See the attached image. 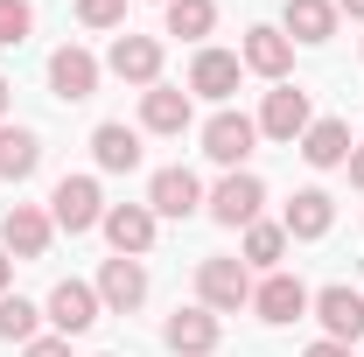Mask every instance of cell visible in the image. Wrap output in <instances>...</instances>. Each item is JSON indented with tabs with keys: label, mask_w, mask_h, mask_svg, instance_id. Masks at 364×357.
I'll return each instance as SVG.
<instances>
[{
	"label": "cell",
	"mask_w": 364,
	"mask_h": 357,
	"mask_svg": "<svg viewBox=\"0 0 364 357\" xmlns=\"http://www.w3.org/2000/svg\"><path fill=\"white\" fill-rule=\"evenodd\" d=\"M196 302L210 315H238L252 302V267L245 260H231V252H210L203 267H196Z\"/></svg>",
	"instance_id": "cell-1"
},
{
	"label": "cell",
	"mask_w": 364,
	"mask_h": 357,
	"mask_svg": "<svg viewBox=\"0 0 364 357\" xmlns=\"http://www.w3.org/2000/svg\"><path fill=\"white\" fill-rule=\"evenodd\" d=\"M49 224L56 231H70V238H85L105 224V196H98V176H63L49 189Z\"/></svg>",
	"instance_id": "cell-2"
},
{
	"label": "cell",
	"mask_w": 364,
	"mask_h": 357,
	"mask_svg": "<svg viewBox=\"0 0 364 357\" xmlns=\"http://www.w3.org/2000/svg\"><path fill=\"white\" fill-rule=\"evenodd\" d=\"M259 203H267V182L252 176V169H231L218 189H203V211L225 224V231H245V224H259Z\"/></svg>",
	"instance_id": "cell-3"
},
{
	"label": "cell",
	"mask_w": 364,
	"mask_h": 357,
	"mask_svg": "<svg viewBox=\"0 0 364 357\" xmlns=\"http://www.w3.org/2000/svg\"><path fill=\"white\" fill-rule=\"evenodd\" d=\"M252 147H259V119H245V112H231V105L203 119V154H210L225 176H231V169H245Z\"/></svg>",
	"instance_id": "cell-4"
},
{
	"label": "cell",
	"mask_w": 364,
	"mask_h": 357,
	"mask_svg": "<svg viewBox=\"0 0 364 357\" xmlns=\"http://www.w3.org/2000/svg\"><path fill=\"white\" fill-rule=\"evenodd\" d=\"M98 315H105V302H98V287H91V280H56V287H49V302H43V322L56 329V336H85Z\"/></svg>",
	"instance_id": "cell-5"
},
{
	"label": "cell",
	"mask_w": 364,
	"mask_h": 357,
	"mask_svg": "<svg viewBox=\"0 0 364 357\" xmlns=\"http://www.w3.org/2000/svg\"><path fill=\"white\" fill-rule=\"evenodd\" d=\"M98 78H105V63H98L85 43H63L49 56V91H56L63 105H85L91 91H98Z\"/></svg>",
	"instance_id": "cell-6"
},
{
	"label": "cell",
	"mask_w": 364,
	"mask_h": 357,
	"mask_svg": "<svg viewBox=\"0 0 364 357\" xmlns=\"http://www.w3.org/2000/svg\"><path fill=\"white\" fill-rule=\"evenodd\" d=\"M309 309H316V322H322L329 343H364V294H358V287L336 280V287H322Z\"/></svg>",
	"instance_id": "cell-7"
},
{
	"label": "cell",
	"mask_w": 364,
	"mask_h": 357,
	"mask_svg": "<svg viewBox=\"0 0 364 357\" xmlns=\"http://www.w3.org/2000/svg\"><path fill=\"white\" fill-rule=\"evenodd\" d=\"M49 238H56V224H49V211H36V203H14V211L0 218V252H7V260H43Z\"/></svg>",
	"instance_id": "cell-8"
},
{
	"label": "cell",
	"mask_w": 364,
	"mask_h": 357,
	"mask_svg": "<svg viewBox=\"0 0 364 357\" xmlns=\"http://www.w3.org/2000/svg\"><path fill=\"white\" fill-rule=\"evenodd\" d=\"M105 70L119 78V85H161V43L154 36H112V49H105Z\"/></svg>",
	"instance_id": "cell-9"
},
{
	"label": "cell",
	"mask_w": 364,
	"mask_h": 357,
	"mask_svg": "<svg viewBox=\"0 0 364 357\" xmlns=\"http://www.w3.org/2000/svg\"><path fill=\"white\" fill-rule=\"evenodd\" d=\"M238 63L252 70V78H267V85H287V70H294V43L280 36V28H245V43H238Z\"/></svg>",
	"instance_id": "cell-10"
},
{
	"label": "cell",
	"mask_w": 364,
	"mask_h": 357,
	"mask_svg": "<svg viewBox=\"0 0 364 357\" xmlns=\"http://www.w3.org/2000/svg\"><path fill=\"white\" fill-rule=\"evenodd\" d=\"M309 119H316V112H309V91H301V85H273L267 105H259V134H267V140H287V147L309 134Z\"/></svg>",
	"instance_id": "cell-11"
},
{
	"label": "cell",
	"mask_w": 364,
	"mask_h": 357,
	"mask_svg": "<svg viewBox=\"0 0 364 357\" xmlns=\"http://www.w3.org/2000/svg\"><path fill=\"white\" fill-rule=\"evenodd\" d=\"M161 343H168L176 357H210L218 343H225V322H218V315H210L203 302H196V309H176V315H168Z\"/></svg>",
	"instance_id": "cell-12"
},
{
	"label": "cell",
	"mask_w": 364,
	"mask_h": 357,
	"mask_svg": "<svg viewBox=\"0 0 364 357\" xmlns=\"http://www.w3.org/2000/svg\"><path fill=\"white\" fill-rule=\"evenodd\" d=\"M154 224H161V218H154L147 203H105V224H98V231L112 238L119 260H140V252L154 245Z\"/></svg>",
	"instance_id": "cell-13"
},
{
	"label": "cell",
	"mask_w": 364,
	"mask_h": 357,
	"mask_svg": "<svg viewBox=\"0 0 364 357\" xmlns=\"http://www.w3.org/2000/svg\"><path fill=\"white\" fill-rule=\"evenodd\" d=\"M147 211H154V218H196V211H203V182L189 176V169H154Z\"/></svg>",
	"instance_id": "cell-14"
},
{
	"label": "cell",
	"mask_w": 364,
	"mask_h": 357,
	"mask_svg": "<svg viewBox=\"0 0 364 357\" xmlns=\"http://www.w3.org/2000/svg\"><path fill=\"white\" fill-rule=\"evenodd\" d=\"M309 302H316V294H309L294 273H267V280L252 287V309H259V322H273V329H280V322H301Z\"/></svg>",
	"instance_id": "cell-15"
},
{
	"label": "cell",
	"mask_w": 364,
	"mask_h": 357,
	"mask_svg": "<svg viewBox=\"0 0 364 357\" xmlns=\"http://www.w3.org/2000/svg\"><path fill=\"white\" fill-rule=\"evenodd\" d=\"M98 302H105L112 315H134L140 302H147V267H140V260H119V252H112V260L98 267Z\"/></svg>",
	"instance_id": "cell-16"
},
{
	"label": "cell",
	"mask_w": 364,
	"mask_h": 357,
	"mask_svg": "<svg viewBox=\"0 0 364 357\" xmlns=\"http://www.w3.org/2000/svg\"><path fill=\"white\" fill-rule=\"evenodd\" d=\"M238 70H245V63H238L231 49H196V56H189V91L210 98V105H225L231 91H238Z\"/></svg>",
	"instance_id": "cell-17"
},
{
	"label": "cell",
	"mask_w": 364,
	"mask_h": 357,
	"mask_svg": "<svg viewBox=\"0 0 364 357\" xmlns=\"http://www.w3.org/2000/svg\"><path fill=\"white\" fill-rule=\"evenodd\" d=\"M189 119H196L189 91H176V85H147L140 91V127H147V134H189Z\"/></svg>",
	"instance_id": "cell-18"
},
{
	"label": "cell",
	"mask_w": 364,
	"mask_h": 357,
	"mask_svg": "<svg viewBox=\"0 0 364 357\" xmlns=\"http://www.w3.org/2000/svg\"><path fill=\"white\" fill-rule=\"evenodd\" d=\"M91 161H98L105 176H134V169H140V134L127 127V119L91 127Z\"/></svg>",
	"instance_id": "cell-19"
},
{
	"label": "cell",
	"mask_w": 364,
	"mask_h": 357,
	"mask_svg": "<svg viewBox=\"0 0 364 357\" xmlns=\"http://www.w3.org/2000/svg\"><path fill=\"white\" fill-rule=\"evenodd\" d=\"M329 224H336V196L329 189H294L287 196V218H280L287 238H329Z\"/></svg>",
	"instance_id": "cell-20"
},
{
	"label": "cell",
	"mask_w": 364,
	"mask_h": 357,
	"mask_svg": "<svg viewBox=\"0 0 364 357\" xmlns=\"http://www.w3.org/2000/svg\"><path fill=\"white\" fill-rule=\"evenodd\" d=\"M294 147H301V161H309V169H343L358 140H350L343 119H309V134L294 140Z\"/></svg>",
	"instance_id": "cell-21"
},
{
	"label": "cell",
	"mask_w": 364,
	"mask_h": 357,
	"mask_svg": "<svg viewBox=\"0 0 364 357\" xmlns=\"http://www.w3.org/2000/svg\"><path fill=\"white\" fill-rule=\"evenodd\" d=\"M280 36L287 43H329L336 36V0H287V14H280Z\"/></svg>",
	"instance_id": "cell-22"
},
{
	"label": "cell",
	"mask_w": 364,
	"mask_h": 357,
	"mask_svg": "<svg viewBox=\"0 0 364 357\" xmlns=\"http://www.w3.org/2000/svg\"><path fill=\"white\" fill-rule=\"evenodd\" d=\"M36 169H43L36 127H0V182H28Z\"/></svg>",
	"instance_id": "cell-23"
},
{
	"label": "cell",
	"mask_w": 364,
	"mask_h": 357,
	"mask_svg": "<svg viewBox=\"0 0 364 357\" xmlns=\"http://www.w3.org/2000/svg\"><path fill=\"white\" fill-rule=\"evenodd\" d=\"M210 28H218V0H168V36L203 43Z\"/></svg>",
	"instance_id": "cell-24"
},
{
	"label": "cell",
	"mask_w": 364,
	"mask_h": 357,
	"mask_svg": "<svg viewBox=\"0 0 364 357\" xmlns=\"http://www.w3.org/2000/svg\"><path fill=\"white\" fill-rule=\"evenodd\" d=\"M280 260H287V231L280 224H245V267H267V273H280Z\"/></svg>",
	"instance_id": "cell-25"
},
{
	"label": "cell",
	"mask_w": 364,
	"mask_h": 357,
	"mask_svg": "<svg viewBox=\"0 0 364 357\" xmlns=\"http://www.w3.org/2000/svg\"><path fill=\"white\" fill-rule=\"evenodd\" d=\"M0 336H7V343H36V336H43V309L21 302V294H0Z\"/></svg>",
	"instance_id": "cell-26"
},
{
	"label": "cell",
	"mask_w": 364,
	"mask_h": 357,
	"mask_svg": "<svg viewBox=\"0 0 364 357\" xmlns=\"http://www.w3.org/2000/svg\"><path fill=\"white\" fill-rule=\"evenodd\" d=\"M36 36V7L28 0H0V49H21Z\"/></svg>",
	"instance_id": "cell-27"
},
{
	"label": "cell",
	"mask_w": 364,
	"mask_h": 357,
	"mask_svg": "<svg viewBox=\"0 0 364 357\" xmlns=\"http://www.w3.org/2000/svg\"><path fill=\"white\" fill-rule=\"evenodd\" d=\"M77 21L85 28H119L127 21V0H77Z\"/></svg>",
	"instance_id": "cell-28"
},
{
	"label": "cell",
	"mask_w": 364,
	"mask_h": 357,
	"mask_svg": "<svg viewBox=\"0 0 364 357\" xmlns=\"http://www.w3.org/2000/svg\"><path fill=\"white\" fill-rule=\"evenodd\" d=\"M21 357H70V336H36V343H21Z\"/></svg>",
	"instance_id": "cell-29"
},
{
	"label": "cell",
	"mask_w": 364,
	"mask_h": 357,
	"mask_svg": "<svg viewBox=\"0 0 364 357\" xmlns=\"http://www.w3.org/2000/svg\"><path fill=\"white\" fill-rule=\"evenodd\" d=\"M301 357H350V343H329V336H322V343H309Z\"/></svg>",
	"instance_id": "cell-30"
},
{
	"label": "cell",
	"mask_w": 364,
	"mask_h": 357,
	"mask_svg": "<svg viewBox=\"0 0 364 357\" xmlns=\"http://www.w3.org/2000/svg\"><path fill=\"white\" fill-rule=\"evenodd\" d=\"M343 169H350V189H364V147H350V161H343Z\"/></svg>",
	"instance_id": "cell-31"
},
{
	"label": "cell",
	"mask_w": 364,
	"mask_h": 357,
	"mask_svg": "<svg viewBox=\"0 0 364 357\" xmlns=\"http://www.w3.org/2000/svg\"><path fill=\"white\" fill-rule=\"evenodd\" d=\"M336 14H350V21H364V0H336Z\"/></svg>",
	"instance_id": "cell-32"
},
{
	"label": "cell",
	"mask_w": 364,
	"mask_h": 357,
	"mask_svg": "<svg viewBox=\"0 0 364 357\" xmlns=\"http://www.w3.org/2000/svg\"><path fill=\"white\" fill-rule=\"evenodd\" d=\"M7 280H14V260H7V252H0V294H7Z\"/></svg>",
	"instance_id": "cell-33"
},
{
	"label": "cell",
	"mask_w": 364,
	"mask_h": 357,
	"mask_svg": "<svg viewBox=\"0 0 364 357\" xmlns=\"http://www.w3.org/2000/svg\"><path fill=\"white\" fill-rule=\"evenodd\" d=\"M7 98H14V91H7V78H0V112H7Z\"/></svg>",
	"instance_id": "cell-34"
},
{
	"label": "cell",
	"mask_w": 364,
	"mask_h": 357,
	"mask_svg": "<svg viewBox=\"0 0 364 357\" xmlns=\"http://www.w3.org/2000/svg\"><path fill=\"white\" fill-rule=\"evenodd\" d=\"M98 357H112V351H98Z\"/></svg>",
	"instance_id": "cell-35"
},
{
	"label": "cell",
	"mask_w": 364,
	"mask_h": 357,
	"mask_svg": "<svg viewBox=\"0 0 364 357\" xmlns=\"http://www.w3.org/2000/svg\"><path fill=\"white\" fill-rule=\"evenodd\" d=\"M161 7H168V0H161Z\"/></svg>",
	"instance_id": "cell-36"
}]
</instances>
